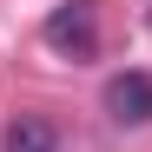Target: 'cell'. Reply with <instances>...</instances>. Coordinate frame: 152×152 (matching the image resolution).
<instances>
[{
    "label": "cell",
    "mask_w": 152,
    "mask_h": 152,
    "mask_svg": "<svg viewBox=\"0 0 152 152\" xmlns=\"http://www.w3.org/2000/svg\"><path fill=\"white\" fill-rule=\"evenodd\" d=\"M106 113L119 126H152V73H113L106 80Z\"/></svg>",
    "instance_id": "cell-2"
},
{
    "label": "cell",
    "mask_w": 152,
    "mask_h": 152,
    "mask_svg": "<svg viewBox=\"0 0 152 152\" xmlns=\"http://www.w3.org/2000/svg\"><path fill=\"white\" fill-rule=\"evenodd\" d=\"M40 40L53 46V53H66V60H93V53H99V13L86 7V0H66V7L46 13Z\"/></svg>",
    "instance_id": "cell-1"
},
{
    "label": "cell",
    "mask_w": 152,
    "mask_h": 152,
    "mask_svg": "<svg viewBox=\"0 0 152 152\" xmlns=\"http://www.w3.org/2000/svg\"><path fill=\"white\" fill-rule=\"evenodd\" d=\"M7 152H60V132H53L40 113H20V119L7 126Z\"/></svg>",
    "instance_id": "cell-3"
}]
</instances>
